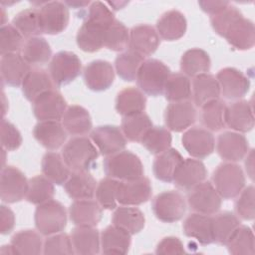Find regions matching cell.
<instances>
[{"instance_id":"cell-1","label":"cell","mask_w":255,"mask_h":255,"mask_svg":"<svg viewBox=\"0 0 255 255\" xmlns=\"http://www.w3.org/2000/svg\"><path fill=\"white\" fill-rule=\"evenodd\" d=\"M62 156L73 171H89L97 165L99 150L86 136L72 137L63 147Z\"/></svg>"},{"instance_id":"cell-2","label":"cell","mask_w":255,"mask_h":255,"mask_svg":"<svg viewBox=\"0 0 255 255\" xmlns=\"http://www.w3.org/2000/svg\"><path fill=\"white\" fill-rule=\"evenodd\" d=\"M108 177L120 181L132 180L143 176V165L139 157L129 150H122L106 156L103 162Z\"/></svg>"},{"instance_id":"cell-3","label":"cell","mask_w":255,"mask_h":255,"mask_svg":"<svg viewBox=\"0 0 255 255\" xmlns=\"http://www.w3.org/2000/svg\"><path fill=\"white\" fill-rule=\"evenodd\" d=\"M169 68L157 59L144 60L136 75V83L139 90L151 97L163 94L167 78L170 75Z\"/></svg>"},{"instance_id":"cell-4","label":"cell","mask_w":255,"mask_h":255,"mask_svg":"<svg viewBox=\"0 0 255 255\" xmlns=\"http://www.w3.org/2000/svg\"><path fill=\"white\" fill-rule=\"evenodd\" d=\"M245 175L235 162L219 164L212 174V184L223 199H233L245 186Z\"/></svg>"},{"instance_id":"cell-5","label":"cell","mask_w":255,"mask_h":255,"mask_svg":"<svg viewBox=\"0 0 255 255\" xmlns=\"http://www.w3.org/2000/svg\"><path fill=\"white\" fill-rule=\"evenodd\" d=\"M34 220L39 233L50 236L60 233L66 228L67 211L61 202L51 199L37 206Z\"/></svg>"},{"instance_id":"cell-6","label":"cell","mask_w":255,"mask_h":255,"mask_svg":"<svg viewBox=\"0 0 255 255\" xmlns=\"http://www.w3.org/2000/svg\"><path fill=\"white\" fill-rule=\"evenodd\" d=\"M82 63L73 52L60 51L56 53L49 64V74L54 86L61 88L72 83L81 74Z\"/></svg>"},{"instance_id":"cell-7","label":"cell","mask_w":255,"mask_h":255,"mask_svg":"<svg viewBox=\"0 0 255 255\" xmlns=\"http://www.w3.org/2000/svg\"><path fill=\"white\" fill-rule=\"evenodd\" d=\"M154 216L161 222L173 223L180 220L186 211V201L176 190H166L158 193L151 202Z\"/></svg>"},{"instance_id":"cell-8","label":"cell","mask_w":255,"mask_h":255,"mask_svg":"<svg viewBox=\"0 0 255 255\" xmlns=\"http://www.w3.org/2000/svg\"><path fill=\"white\" fill-rule=\"evenodd\" d=\"M29 180L25 174L12 165L3 166L0 180V196L5 203H16L24 199L27 194Z\"/></svg>"},{"instance_id":"cell-9","label":"cell","mask_w":255,"mask_h":255,"mask_svg":"<svg viewBox=\"0 0 255 255\" xmlns=\"http://www.w3.org/2000/svg\"><path fill=\"white\" fill-rule=\"evenodd\" d=\"M187 203L197 213L213 215L221 207L222 198L209 181H203L188 191Z\"/></svg>"},{"instance_id":"cell-10","label":"cell","mask_w":255,"mask_h":255,"mask_svg":"<svg viewBox=\"0 0 255 255\" xmlns=\"http://www.w3.org/2000/svg\"><path fill=\"white\" fill-rule=\"evenodd\" d=\"M41 28L43 33L57 35L67 28L70 20L69 7L65 2L50 1L39 7Z\"/></svg>"},{"instance_id":"cell-11","label":"cell","mask_w":255,"mask_h":255,"mask_svg":"<svg viewBox=\"0 0 255 255\" xmlns=\"http://www.w3.org/2000/svg\"><path fill=\"white\" fill-rule=\"evenodd\" d=\"M91 139L101 154L109 156L120 152L127 146V138L122 128L113 125L99 126L91 132Z\"/></svg>"},{"instance_id":"cell-12","label":"cell","mask_w":255,"mask_h":255,"mask_svg":"<svg viewBox=\"0 0 255 255\" xmlns=\"http://www.w3.org/2000/svg\"><path fill=\"white\" fill-rule=\"evenodd\" d=\"M33 114L39 121H61L67 110V102L56 90L39 96L33 103Z\"/></svg>"},{"instance_id":"cell-13","label":"cell","mask_w":255,"mask_h":255,"mask_svg":"<svg viewBox=\"0 0 255 255\" xmlns=\"http://www.w3.org/2000/svg\"><path fill=\"white\" fill-rule=\"evenodd\" d=\"M215 78L220 87V94L227 100H239L250 89V80L236 68H223Z\"/></svg>"},{"instance_id":"cell-14","label":"cell","mask_w":255,"mask_h":255,"mask_svg":"<svg viewBox=\"0 0 255 255\" xmlns=\"http://www.w3.org/2000/svg\"><path fill=\"white\" fill-rule=\"evenodd\" d=\"M152 193L150 181L141 176L132 180L119 181L117 189V201L122 205L136 206L146 202Z\"/></svg>"},{"instance_id":"cell-15","label":"cell","mask_w":255,"mask_h":255,"mask_svg":"<svg viewBox=\"0 0 255 255\" xmlns=\"http://www.w3.org/2000/svg\"><path fill=\"white\" fill-rule=\"evenodd\" d=\"M181 142L187 153L196 159L209 156L215 147L213 134L208 129L199 127L188 128L183 133Z\"/></svg>"},{"instance_id":"cell-16","label":"cell","mask_w":255,"mask_h":255,"mask_svg":"<svg viewBox=\"0 0 255 255\" xmlns=\"http://www.w3.org/2000/svg\"><path fill=\"white\" fill-rule=\"evenodd\" d=\"M218 155L227 162L242 160L249 151L247 138L237 131H223L219 134L216 143Z\"/></svg>"},{"instance_id":"cell-17","label":"cell","mask_w":255,"mask_h":255,"mask_svg":"<svg viewBox=\"0 0 255 255\" xmlns=\"http://www.w3.org/2000/svg\"><path fill=\"white\" fill-rule=\"evenodd\" d=\"M196 116L193 103L189 101L170 103L164 112V123L168 130L180 132L195 123Z\"/></svg>"},{"instance_id":"cell-18","label":"cell","mask_w":255,"mask_h":255,"mask_svg":"<svg viewBox=\"0 0 255 255\" xmlns=\"http://www.w3.org/2000/svg\"><path fill=\"white\" fill-rule=\"evenodd\" d=\"M83 76L84 82L89 90L103 92L113 85L115 71L110 62L105 60H95L85 67Z\"/></svg>"},{"instance_id":"cell-19","label":"cell","mask_w":255,"mask_h":255,"mask_svg":"<svg viewBox=\"0 0 255 255\" xmlns=\"http://www.w3.org/2000/svg\"><path fill=\"white\" fill-rule=\"evenodd\" d=\"M225 126L237 132H248L254 128L252 105L245 100H237L226 106L224 113Z\"/></svg>"},{"instance_id":"cell-20","label":"cell","mask_w":255,"mask_h":255,"mask_svg":"<svg viewBox=\"0 0 255 255\" xmlns=\"http://www.w3.org/2000/svg\"><path fill=\"white\" fill-rule=\"evenodd\" d=\"M206 176L207 169L201 160L184 158L177 168L172 182L178 189L189 191L194 186L203 182Z\"/></svg>"},{"instance_id":"cell-21","label":"cell","mask_w":255,"mask_h":255,"mask_svg":"<svg viewBox=\"0 0 255 255\" xmlns=\"http://www.w3.org/2000/svg\"><path fill=\"white\" fill-rule=\"evenodd\" d=\"M159 44L160 39L156 29L150 25L139 24L129 30V49L143 57L152 55Z\"/></svg>"},{"instance_id":"cell-22","label":"cell","mask_w":255,"mask_h":255,"mask_svg":"<svg viewBox=\"0 0 255 255\" xmlns=\"http://www.w3.org/2000/svg\"><path fill=\"white\" fill-rule=\"evenodd\" d=\"M30 70V65L19 53L7 54L1 57L0 72L4 85L20 87Z\"/></svg>"},{"instance_id":"cell-23","label":"cell","mask_w":255,"mask_h":255,"mask_svg":"<svg viewBox=\"0 0 255 255\" xmlns=\"http://www.w3.org/2000/svg\"><path fill=\"white\" fill-rule=\"evenodd\" d=\"M35 139L48 150H57L67 139V131L59 121H42L33 128Z\"/></svg>"},{"instance_id":"cell-24","label":"cell","mask_w":255,"mask_h":255,"mask_svg":"<svg viewBox=\"0 0 255 255\" xmlns=\"http://www.w3.org/2000/svg\"><path fill=\"white\" fill-rule=\"evenodd\" d=\"M69 216L76 226H97L103 217L102 206L93 199H79L71 203Z\"/></svg>"},{"instance_id":"cell-25","label":"cell","mask_w":255,"mask_h":255,"mask_svg":"<svg viewBox=\"0 0 255 255\" xmlns=\"http://www.w3.org/2000/svg\"><path fill=\"white\" fill-rule=\"evenodd\" d=\"M224 38L236 50H250L255 44V28L253 22L242 16L229 27Z\"/></svg>"},{"instance_id":"cell-26","label":"cell","mask_w":255,"mask_h":255,"mask_svg":"<svg viewBox=\"0 0 255 255\" xmlns=\"http://www.w3.org/2000/svg\"><path fill=\"white\" fill-rule=\"evenodd\" d=\"M182 227L187 237L195 239L201 245H209L214 242L210 215L197 212L191 213L185 218Z\"/></svg>"},{"instance_id":"cell-27","label":"cell","mask_w":255,"mask_h":255,"mask_svg":"<svg viewBox=\"0 0 255 255\" xmlns=\"http://www.w3.org/2000/svg\"><path fill=\"white\" fill-rule=\"evenodd\" d=\"M187 22L178 10H169L161 15L156 22V32L162 40L176 41L184 36Z\"/></svg>"},{"instance_id":"cell-28","label":"cell","mask_w":255,"mask_h":255,"mask_svg":"<svg viewBox=\"0 0 255 255\" xmlns=\"http://www.w3.org/2000/svg\"><path fill=\"white\" fill-rule=\"evenodd\" d=\"M71 240L76 254L94 255L100 253L101 235L91 226H77L71 232Z\"/></svg>"},{"instance_id":"cell-29","label":"cell","mask_w":255,"mask_h":255,"mask_svg":"<svg viewBox=\"0 0 255 255\" xmlns=\"http://www.w3.org/2000/svg\"><path fill=\"white\" fill-rule=\"evenodd\" d=\"M21 87L25 99L33 103L42 94L54 90V83L48 72L35 67L29 71Z\"/></svg>"},{"instance_id":"cell-30","label":"cell","mask_w":255,"mask_h":255,"mask_svg":"<svg viewBox=\"0 0 255 255\" xmlns=\"http://www.w3.org/2000/svg\"><path fill=\"white\" fill-rule=\"evenodd\" d=\"M64 187L72 199H92L96 194L97 182L89 171H73Z\"/></svg>"},{"instance_id":"cell-31","label":"cell","mask_w":255,"mask_h":255,"mask_svg":"<svg viewBox=\"0 0 255 255\" xmlns=\"http://www.w3.org/2000/svg\"><path fill=\"white\" fill-rule=\"evenodd\" d=\"M131 244V235L124 229L109 225L101 233V248L105 254H127Z\"/></svg>"},{"instance_id":"cell-32","label":"cell","mask_w":255,"mask_h":255,"mask_svg":"<svg viewBox=\"0 0 255 255\" xmlns=\"http://www.w3.org/2000/svg\"><path fill=\"white\" fill-rule=\"evenodd\" d=\"M220 87L216 78L208 73L193 78L191 84V97L195 107L201 108L204 104L219 99Z\"/></svg>"},{"instance_id":"cell-33","label":"cell","mask_w":255,"mask_h":255,"mask_svg":"<svg viewBox=\"0 0 255 255\" xmlns=\"http://www.w3.org/2000/svg\"><path fill=\"white\" fill-rule=\"evenodd\" d=\"M62 125L69 134L78 136L87 134L93 128L89 112L79 105H72L67 108L62 119Z\"/></svg>"},{"instance_id":"cell-34","label":"cell","mask_w":255,"mask_h":255,"mask_svg":"<svg viewBox=\"0 0 255 255\" xmlns=\"http://www.w3.org/2000/svg\"><path fill=\"white\" fill-rule=\"evenodd\" d=\"M146 107L144 94L136 88L128 87L120 91L116 98V111L123 117L143 113Z\"/></svg>"},{"instance_id":"cell-35","label":"cell","mask_w":255,"mask_h":255,"mask_svg":"<svg viewBox=\"0 0 255 255\" xmlns=\"http://www.w3.org/2000/svg\"><path fill=\"white\" fill-rule=\"evenodd\" d=\"M183 159L179 151L171 147L157 154L152 165L155 178L163 182H172L175 172Z\"/></svg>"},{"instance_id":"cell-36","label":"cell","mask_w":255,"mask_h":255,"mask_svg":"<svg viewBox=\"0 0 255 255\" xmlns=\"http://www.w3.org/2000/svg\"><path fill=\"white\" fill-rule=\"evenodd\" d=\"M112 221L114 225L124 229L130 235L139 233L145 225V217L141 210L128 205L116 208Z\"/></svg>"},{"instance_id":"cell-37","label":"cell","mask_w":255,"mask_h":255,"mask_svg":"<svg viewBox=\"0 0 255 255\" xmlns=\"http://www.w3.org/2000/svg\"><path fill=\"white\" fill-rule=\"evenodd\" d=\"M103 26L85 20L78 30L76 41L78 47L88 53H94L104 47V32Z\"/></svg>"},{"instance_id":"cell-38","label":"cell","mask_w":255,"mask_h":255,"mask_svg":"<svg viewBox=\"0 0 255 255\" xmlns=\"http://www.w3.org/2000/svg\"><path fill=\"white\" fill-rule=\"evenodd\" d=\"M210 67L211 61L208 53L199 48L185 51L180 59V70L188 78L208 73Z\"/></svg>"},{"instance_id":"cell-39","label":"cell","mask_w":255,"mask_h":255,"mask_svg":"<svg viewBox=\"0 0 255 255\" xmlns=\"http://www.w3.org/2000/svg\"><path fill=\"white\" fill-rule=\"evenodd\" d=\"M43 175L54 184L63 185L71 175V169L66 164L63 156L55 151L46 152L41 161Z\"/></svg>"},{"instance_id":"cell-40","label":"cell","mask_w":255,"mask_h":255,"mask_svg":"<svg viewBox=\"0 0 255 255\" xmlns=\"http://www.w3.org/2000/svg\"><path fill=\"white\" fill-rule=\"evenodd\" d=\"M21 51L24 60L30 66L34 67L48 63L52 57V50L49 43L41 36L27 39Z\"/></svg>"},{"instance_id":"cell-41","label":"cell","mask_w":255,"mask_h":255,"mask_svg":"<svg viewBox=\"0 0 255 255\" xmlns=\"http://www.w3.org/2000/svg\"><path fill=\"white\" fill-rule=\"evenodd\" d=\"M211 218L213 240L220 245H225L233 232L241 224L239 217L230 211H223L218 214L215 213Z\"/></svg>"},{"instance_id":"cell-42","label":"cell","mask_w":255,"mask_h":255,"mask_svg":"<svg viewBox=\"0 0 255 255\" xmlns=\"http://www.w3.org/2000/svg\"><path fill=\"white\" fill-rule=\"evenodd\" d=\"M15 251V254L38 255L43 253V241L40 233L32 229L20 230L11 238L10 243Z\"/></svg>"},{"instance_id":"cell-43","label":"cell","mask_w":255,"mask_h":255,"mask_svg":"<svg viewBox=\"0 0 255 255\" xmlns=\"http://www.w3.org/2000/svg\"><path fill=\"white\" fill-rule=\"evenodd\" d=\"M163 95L170 103L188 101L191 98V83L182 73L170 74L166 80Z\"/></svg>"},{"instance_id":"cell-44","label":"cell","mask_w":255,"mask_h":255,"mask_svg":"<svg viewBox=\"0 0 255 255\" xmlns=\"http://www.w3.org/2000/svg\"><path fill=\"white\" fill-rule=\"evenodd\" d=\"M143 61V56L128 49L117 56L115 60L116 72L122 80L132 82L136 79L137 72Z\"/></svg>"},{"instance_id":"cell-45","label":"cell","mask_w":255,"mask_h":255,"mask_svg":"<svg viewBox=\"0 0 255 255\" xmlns=\"http://www.w3.org/2000/svg\"><path fill=\"white\" fill-rule=\"evenodd\" d=\"M152 127L150 118L145 113L124 117L121 128L126 138L133 142H140L145 132Z\"/></svg>"},{"instance_id":"cell-46","label":"cell","mask_w":255,"mask_h":255,"mask_svg":"<svg viewBox=\"0 0 255 255\" xmlns=\"http://www.w3.org/2000/svg\"><path fill=\"white\" fill-rule=\"evenodd\" d=\"M226 105L220 100H212L201 107L200 120L202 126L209 131H219L225 127L224 113Z\"/></svg>"},{"instance_id":"cell-47","label":"cell","mask_w":255,"mask_h":255,"mask_svg":"<svg viewBox=\"0 0 255 255\" xmlns=\"http://www.w3.org/2000/svg\"><path fill=\"white\" fill-rule=\"evenodd\" d=\"M12 25L25 38H32L43 34L39 9L28 8L19 12L12 20Z\"/></svg>"},{"instance_id":"cell-48","label":"cell","mask_w":255,"mask_h":255,"mask_svg":"<svg viewBox=\"0 0 255 255\" xmlns=\"http://www.w3.org/2000/svg\"><path fill=\"white\" fill-rule=\"evenodd\" d=\"M55 195L54 183L45 175H36L29 179L26 200L32 204L40 205L51 199Z\"/></svg>"},{"instance_id":"cell-49","label":"cell","mask_w":255,"mask_h":255,"mask_svg":"<svg viewBox=\"0 0 255 255\" xmlns=\"http://www.w3.org/2000/svg\"><path fill=\"white\" fill-rule=\"evenodd\" d=\"M225 245L228 252L233 255H253L254 234L252 229L240 224Z\"/></svg>"},{"instance_id":"cell-50","label":"cell","mask_w":255,"mask_h":255,"mask_svg":"<svg viewBox=\"0 0 255 255\" xmlns=\"http://www.w3.org/2000/svg\"><path fill=\"white\" fill-rule=\"evenodd\" d=\"M172 141L170 131L163 127H151L143 135L140 143L151 154L157 155L170 148Z\"/></svg>"},{"instance_id":"cell-51","label":"cell","mask_w":255,"mask_h":255,"mask_svg":"<svg viewBox=\"0 0 255 255\" xmlns=\"http://www.w3.org/2000/svg\"><path fill=\"white\" fill-rule=\"evenodd\" d=\"M129 31L126 25L119 20L105 29L104 47L115 52H122L128 47Z\"/></svg>"},{"instance_id":"cell-52","label":"cell","mask_w":255,"mask_h":255,"mask_svg":"<svg viewBox=\"0 0 255 255\" xmlns=\"http://www.w3.org/2000/svg\"><path fill=\"white\" fill-rule=\"evenodd\" d=\"M120 180L106 177L102 179L96 188V197L102 208L113 210L117 208V189Z\"/></svg>"},{"instance_id":"cell-53","label":"cell","mask_w":255,"mask_h":255,"mask_svg":"<svg viewBox=\"0 0 255 255\" xmlns=\"http://www.w3.org/2000/svg\"><path fill=\"white\" fill-rule=\"evenodd\" d=\"M23 36L11 24L1 26L0 29V53L1 56L18 53L23 48Z\"/></svg>"},{"instance_id":"cell-54","label":"cell","mask_w":255,"mask_h":255,"mask_svg":"<svg viewBox=\"0 0 255 255\" xmlns=\"http://www.w3.org/2000/svg\"><path fill=\"white\" fill-rule=\"evenodd\" d=\"M74 253L71 236L66 233L60 232L50 235L44 241L43 254L45 255H72Z\"/></svg>"},{"instance_id":"cell-55","label":"cell","mask_w":255,"mask_h":255,"mask_svg":"<svg viewBox=\"0 0 255 255\" xmlns=\"http://www.w3.org/2000/svg\"><path fill=\"white\" fill-rule=\"evenodd\" d=\"M242 16H243V14L241 13V11L238 8H236L232 5H229L226 9H224L220 13L211 16L210 23H211V26H212V29L214 30V32L217 35L224 37V35L227 32V30L229 29V27L236 20L241 18Z\"/></svg>"},{"instance_id":"cell-56","label":"cell","mask_w":255,"mask_h":255,"mask_svg":"<svg viewBox=\"0 0 255 255\" xmlns=\"http://www.w3.org/2000/svg\"><path fill=\"white\" fill-rule=\"evenodd\" d=\"M235 211L243 220H253L255 217L254 186L249 185L239 193L235 201Z\"/></svg>"},{"instance_id":"cell-57","label":"cell","mask_w":255,"mask_h":255,"mask_svg":"<svg viewBox=\"0 0 255 255\" xmlns=\"http://www.w3.org/2000/svg\"><path fill=\"white\" fill-rule=\"evenodd\" d=\"M85 20L91 21L93 23L103 26L104 28H107L115 22L116 18L113 11L105 3L101 1H94L91 2L89 6Z\"/></svg>"},{"instance_id":"cell-58","label":"cell","mask_w":255,"mask_h":255,"mask_svg":"<svg viewBox=\"0 0 255 255\" xmlns=\"http://www.w3.org/2000/svg\"><path fill=\"white\" fill-rule=\"evenodd\" d=\"M23 138L18 128L9 121H1V144L4 150L13 151L18 149L22 144Z\"/></svg>"},{"instance_id":"cell-59","label":"cell","mask_w":255,"mask_h":255,"mask_svg":"<svg viewBox=\"0 0 255 255\" xmlns=\"http://www.w3.org/2000/svg\"><path fill=\"white\" fill-rule=\"evenodd\" d=\"M184 252V246L181 240L174 236H167L162 238L155 249V253L161 255L181 254Z\"/></svg>"},{"instance_id":"cell-60","label":"cell","mask_w":255,"mask_h":255,"mask_svg":"<svg viewBox=\"0 0 255 255\" xmlns=\"http://www.w3.org/2000/svg\"><path fill=\"white\" fill-rule=\"evenodd\" d=\"M0 232L3 235L9 234L13 231L15 226V214L14 212L7 206H0Z\"/></svg>"},{"instance_id":"cell-61","label":"cell","mask_w":255,"mask_h":255,"mask_svg":"<svg viewBox=\"0 0 255 255\" xmlns=\"http://www.w3.org/2000/svg\"><path fill=\"white\" fill-rule=\"evenodd\" d=\"M198 5L203 12L213 16L226 9L230 3L228 1H199Z\"/></svg>"},{"instance_id":"cell-62","label":"cell","mask_w":255,"mask_h":255,"mask_svg":"<svg viewBox=\"0 0 255 255\" xmlns=\"http://www.w3.org/2000/svg\"><path fill=\"white\" fill-rule=\"evenodd\" d=\"M245 169L249 177L253 180V175H254V149H251L248 151V153L245 156Z\"/></svg>"},{"instance_id":"cell-63","label":"cell","mask_w":255,"mask_h":255,"mask_svg":"<svg viewBox=\"0 0 255 255\" xmlns=\"http://www.w3.org/2000/svg\"><path fill=\"white\" fill-rule=\"evenodd\" d=\"M65 4H66L69 8H70V7H72V8H74V9H79V8L83 9V8H85L86 6L90 5V4H91V2H89V1H78V0H73V1H66V2H65Z\"/></svg>"},{"instance_id":"cell-64","label":"cell","mask_w":255,"mask_h":255,"mask_svg":"<svg viewBox=\"0 0 255 255\" xmlns=\"http://www.w3.org/2000/svg\"><path fill=\"white\" fill-rule=\"evenodd\" d=\"M0 252H1L2 254H10V255L15 254V251H14V249H13V247H12V245H11V244L2 246V248H1Z\"/></svg>"}]
</instances>
